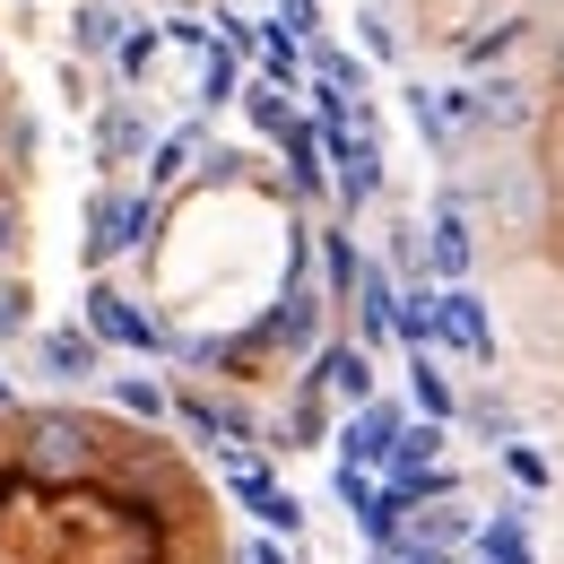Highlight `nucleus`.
<instances>
[{
    "mask_svg": "<svg viewBox=\"0 0 564 564\" xmlns=\"http://www.w3.org/2000/svg\"><path fill=\"white\" fill-rule=\"evenodd\" d=\"M217 105H235V53L226 44L200 53V113H217Z\"/></svg>",
    "mask_w": 564,
    "mask_h": 564,
    "instance_id": "20",
    "label": "nucleus"
},
{
    "mask_svg": "<svg viewBox=\"0 0 564 564\" xmlns=\"http://www.w3.org/2000/svg\"><path fill=\"white\" fill-rule=\"evenodd\" d=\"M409 122H417V140L434 156H452V131H443V105H434V87H409Z\"/></svg>",
    "mask_w": 564,
    "mask_h": 564,
    "instance_id": "23",
    "label": "nucleus"
},
{
    "mask_svg": "<svg viewBox=\"0 0 564 564\" xmlns=\"http://www.w3.org/2000/svg\"><path fill=\"white\" fill-rule=\"evenodd\" d=\"M140 148H148L140 105H105V113H96V165H105V174H113V165H131Z\"/></svg>",
    "mask_w": 564,
    "mask_h": 564,
    "instance_id": "12",
    "label": "nucleus"
},
{
    "mask_svg": "<svg viewBox=\"0 0 564 564\" xmlns=\"http://www.w3.org/2000/svg\"><path fill=\"white\" fill-rule=\"evenodd\" d=\"M35 365H44L53 382H96V373H105V348H96L87 322H78V330H44V339H35Z\"/></svg>",
    "mask_w": 564,
    "mask_h": 564,
    "instance_id": "9",
    "label": "nucleus"
},
{
    "mask_svg": "<svg viewBox=\"0 0 564 564\" xmlns=\"http://www.w3.org/2000/svg\"><path fill=\"white\" fill-rule=\"evenodd\" d=\"M261 530H270V539H295V530H304V503H295V495H270V503H261Z\"/></svg>",
    "mask_w": 564,
    "mask_h": 564,
    "instance_id": "31",
    "label": "nucleus"
},
{
    "mask_svg": "<svg viewBox=\"0 0 564 564\" xmlns=\"http://www.w3.org/2000/svg\"><path fill=\"white\" fill-rule=\"evenodd\" d=\"M469 261H478V235H469V209H460V192H443L434 217H425V270L443 286H469Z\"/></svg>",
    "mask_w": 564,
    "mask_h": 564,
    "instance_id": "5",
    "label": "nucleus"
},
{
    "mask_svg": "<svg viewBox=\"0 0 564 564\" xmlns=\"http://www.w3.org/2000/svg\"><path fill=\"white\" fill-rule=\"evenodd\" d=\"M434 339H443V348H460L469 365H495L487 295H478V286H434Z\"/></svg>",
    "mask_w": 564,
    "mask_h": 564,
    "instance_id": "4",
    "label": "nucleus"
},
{
    "mask_svg": "<svg viewBox=\"0 0 564 564\" xmlns=\"http://www.w3.org/2000/svg\"><path fill=\"white\" fill-rule=\"evenodd\" d=\"M243 113H252V131H270V140H286V131H295L286 87H270V78H252V87H243Z\"/></svg>",
    "mask_w": 564,
    "mask_h": 564,
    "instance_id": "19",
    "label": "nucleus"
},
{
    "mask_svg": "<svg viewBox=\"0 0 564 564\" xmlns=\"http://www.w3.org/2000/svg\"><path fill=\"white\" fill-rule=\"evenodd\" d=\"M434 105H443V131L460 140V131H487L478 122V87H434Z\"/></svg>",
    "mask_w": 564,
    "mask_h": 564,
    "instance_id": "25",
    "label": "nucleus"
},
{
    "mask_svg": "<svg viewBox=\"0 0 564 564\" xmlns=\"http://www.w3.org/2000/svg\"><path fill=\"white\" fill-rule=\"evenodd\" d=\"M356 35H365V53H373V62H400V35H391V18H382L373 0L356 9Z\"/></svg>",
    "mask_w": 564,
    "mask_h": 564,
    "instance_id": "27",
    "label": "nucleus"
},
{
    "mask_svg": "<svg viewBox=\"0 0 564 564\" xmlns=\"http://www.w3.org/2000/svg\"><path fill=\"white\" fill-rule=\"evenodd\" d=\"M391 313H400L391 270H365V279H356V348H382V339H391Z\"/></svg>",
    "mask_w": 564,
    "mask_h": 564,
    "instance_id": "11",
    "label": "nucleus"
},
{
    "mask_svg": "<svg viewBox=\"0 0 564 564\" xmlns=\"http://www.w3.org/2000/svg\"><path fill=\"white\" fill-rule=\"evenodd\" d=\"M87 339H96V348H131V356H156V348H165V330L148 322L122 286H105V279L87 286Z\"/></svg>",
    "mask_w": 564,
    "mask_h": 564,
    "instance_id": "2",
    "label": "nucleus"
},
{
    "mask_svg": "<svg viewBox=\"0 0 564 564\" xmlns=\"http://www.w3.org/2000/svg\"><path fill=\"white\" fill-rule=\"evenodd\" d=\"M0 148H9V156H26V165H35V148H44V131H35V122H18V113H9V122H0Z\"/></svg>",
    "mask_w": 564,
    "mask_h": 564,
    "instance_id": "34",
    "label": "nucleus"
},
{
    "mask_svg": "<svg viewBox=\"0 0 564 564\" xmlns=\"http://www.w3.org/2000/svg\"><path fill=\"white\" fill-rule=\"evenodd\" d=\"M18 235H26V226H18V200H9V192H0V261H9V252H18Z\"/></svg>",
    "mask_w": 564,
    "mask_h": 564,
    "instance_id": "36",
    "label": "nucleus"
},
{
    "mask_svg": "<svg viewBox=\"0 0 564 564\" xmlns=\"http://www.w3.org/2000/svg\"><path fill=\"white\" fill-rule=\"evenodd\" d=\"M478 122H487V131H521V122H530V87H521V78H487V87H478Z\"/></svg>",
    "mask_w": 564,
    "mask_h": 564,
    "instance_id": "15",
    "label": "nucleus"
},
{
    "mask_svg": "<svg viewBox=\"0 0 564 564\" xmlns=\"http://www.w3.org/2000/svg\"><path fill=\"white\" fill-rule=\"evenodd\" d=\"M26 434H35L26 469H53V478H78V469L96 460V425H87V417H62V409H44V417H26Z\"/></svg>",
    "mask_w": 564,
    "mask_h": 564,
    "instance_id": "6",
    "label": "nucleus"
},
{
    "mask_svg": "<svg viewBox=\"0 0 564 564\" xmlns=\"http://www.w3.org/2000/svg\"><path fill=\"white\" fill-rule=\"evenodd\" d=\"M148 217H156V209H148V192H122V183H96V192H87V279L140 243Z\"/></svg>",
    "mask_w": 564,
    "mask_h": 564,
    "instance_id": "1",
    "label": "nucleus"
},
{
    "mask_svg": "<svg viewBox=\"0 0 564 564\" xmlns=\"http://www.w3.org/2000/svg\"><path fill=\"white\" fill-rule=\"evenodd\" d=\"M70 9H78V0H70Z\"/></svg>",
    "mask_w": 564,
    "mask_h": 564,
    "instance_id": "41",
    "label": "nucleus"
},
{
    "mask_svg": "<svg viewBox=\"0 0 564 564\" xmlns=\"http://www.w3.org/2000/svg\"><path fill=\"white\" fill-rule=\"evenodd\" d=\"M391 339H409V348H434V286H409L400 295V313H391Z\"/></svg>",
    "mask_w": 564,
    "mask_h": 564,
    "instance_id": "17",
    "label": "nucleus"
},
{
    "mask_svg": "<svg viewBox=\"0 0 564 564\" xmlns=\"http://www.w3.org/2000/svg\"><path fill=\"white\" fill-rule=\"evenodd\" d=\"M521 35H530V18H503V26H487V35H478V44H460V62H469V70H487L495 53H512V44H521Z\"/></svg>",
    "mask_w": 564,
    "mask_h": 564,
    "instance_id": "24",
    "label": "nucleus"
},
{
    "mask_svg": "<svg viewBox=\"0 0 564 564\" xmlns=\"http://www.w3.org/2000/svg\"><path fill=\"white\" fill-rule=\"evenodd\" d=\"M400 434H409L400 400H365V409L339 425V469H391V460H400Z\"/></svg>",
    "mask_w": 564,
    "mask_h": 564,
    "instance_id": "3",
    "label": "nucleus"
},
{
    "mask_svg": "<svg viewBox=\"0 0 564 564\" xmlns=\"http://www.w3.org/2000/svg\"><path fill=\"white\" fill-rule=\"evenodd\" d=\"M165 9H183V18H192V0H165Z\"/></svg>",
    "mask_w": 564,
    "mask_h": 564,
    "instance_id": "40",
    "label": "nucleus"
},
{
    "mask_svg": "<svg viewBox=\"0 0 564 564\" xmlns=\"http://www.w3.org/2000/svg\"><path fill=\"white\" fill-rule=\"evenodd\" d=\"M26 330H35V286L0 279V339H26Z\"/></svg>",
    "mask_w": 564,
    "mask_h": 564,
    "instance_id": "21",
    "label": "nucleus"
},
{
    "mask_svg": "<svg viewBox=\"0 0 564 564\" xmlns=\"http://www.w3.org/2000/svg\"><path fill=\"white\" fill-rule=\"evenodd\" d=\"M391 469H443V425H409V434H400V460H391Z\"/></svg>",
    "mask_w": 564,
    "mask_h": 564,
    "instance_id": "22",
    "label": "nucleus"
},
{
    "mask_svg": "<svg viewBox=\"0 0 564 564\" xmlns=\"http://www.w3.org/2000/svg\"><path fill=\"white\" fill-rule=\"evenodd\" d=\"M409 391H417L425 425H452V409H460V400H452V382H443V365H434V356H417V365H409Z\"/></svg>",
    "mask_w": 564,
    "mask_h": 564,
    "instance_id": "18",
    "label": "nucleus"
},
{
    "mask_svg": "<svg viewBox=\"0 0 564 564\" xmlns=\"http://www.w3.org/2000/svg\"><path fill=\"white\" fill-rule=\"evenodd\" d=\"M382 564H460V556H434V547H409V539H400V547H391Z\"/></svg>",
    "mask_w": 564,
    "mask_h": 564,
    "instance_id": "37",
    "label": "nucleus"
},
{
    "mask_svg": "<svg viewBox=\"0 0 564 564\" xmlns=\"http://www.w3.org/2000/svg\"><path fill=\"white\" fill-rule=\"evenodd\" d=\"M391 270H400V279L425 270V226H391Z\"/></svg>",
    "mask_w": 564,
    "mask_h": 564,
    "instance_id": "30",
    "label": "nucleus"
},
{
    "mask_svg": "<svg viewBox=\"0 0 564 564\" xmlns=\"http://www.w3.org/2000/svg\"><path fill=\"white\" fill-rule=\"evenodd\" d=\"M304 391H339L348 409L373 400V356L356 348V339H330V348H313V373H304Z\"/></svg>",
    "mask_w": 564,
    "mask_h": 564,
    "instance_id": "7",
    "label": "nucleus"
},
{
    "mask_svg": "<svg viewBox=\"0 0 564 564\" xmlns=\"http://www.w3.org/2000/svg\"><path fill=\"white\" fill-rule=\"evenodd\" d=\"M279 148H286V174H295V192H322V183H330V174H322V131H313V122H295Z\"/></svg>",
    "mask_w": 564,
    "mask_h": 564,
    "instance_id": "16",
    "label": "nucleus"
},
{
    "mask_svg": "<svg viewBox=\"0 0 564 564\" xmlns=\"http://www.w3.org/2000/svg\"><path fill=\"white\" fill-rule=\"evenodd\" d=\"M261 339H270V348H313V339H322V286L304 279V261H295V279H286L279 313L261 322Z\"/></svg>",
    "mask_w": 564,
    "mask_h": 564,
    "instance_id": "8",
    "label": "nucleus"
},
{
    "mask_svg": "<svg viewBox=\"0 0 564 564\" xmlns=\"http://www.w3.org/2000/svg\"><path fill=\"white\" fill-rule=\"evenodd\" d=\"M469 564H539V556H530V521H521V512H495V521H478V547H469Z\"/></svg>",
    "mask_w": 564,
    "mask_h": 564,
    "instance_id": "13",
    "label": "nucleus"
},
{
    "mask_svg": "<svg viewBox=\"0 0 564 564\" xmlns=\"http://www.w3.org/2000/svg\"><path fill=\"white\" fill-rule=\"evenodd\" d=\"M113 62H122V78H148V62H156V26H131Z\"/></svg>",
    "mask_w": 564,
    "mask_h": 564,
    "instance_id": "32",
    "label": "nucleus"
},
{
    "mask_svg": "<svg viewBox=\"0 0 564 564\" xmlns=\"http://www.w3.org/2000/svg\"><path fill=\"white\" fill-rule=\"evenodd\" d=\"M503 478H512V487H530V495H547V460H539L530 443H503Z\"/></svg>",
    "mask_w": 564,
    "mask_h": 564,
    "instance_id": "28",
    "label": "nucleus"
},
{
    "mask_svg": "<svg viewBox=\"0 0 564 564\" xmlns=\"http://www.w3.org/2000/svg\"><path fill=\"white\" fill-rule=\"evenodd\" d=\"M122 35H131V18H122L113 0H78V9H70V53H78V62L122 53Z\"/></svg>",
    "mask_w": 564,
    "mask_h": 564,
    "instance_id": "10",
    "label": "nucleus"
},
{
    "mask_svg": "<svg viewBox=\"0 0 564 564\" xmlns=\"http://www.w3.org/2000/svg\"><path fill=\"white\" fill-rule=\"evenodd\" d=\"M9 400H18V391H9V373H0V409H9Z\"/></svg>",
    "mask_w": 564,
    "mask_h": 564,
    "instance_id": "39",
    "label": "nucleus"
},
{
    "mask_svg": "<svg viewBox=\"0 0 564 564\" xmlns=\"http://www.w3.org/2000/svg\"><path fill=\"white\" fill-rule=\"evenodd\" d=\"M165 35H174L183 53H209V26H192V18H165Z\"/></svg>",
    "mask_w": 564,
    "mask_h": 564,
    "instance_id": "35",
    "label": "nucleus"
},
{
    "mask_svg": "<svg viewBox=\"0 0 564 564\" xmlns=\"http://www.w3.org/2000/svg\"><path fill=\"white\" fill-rule=\"evenodd\" d=\"M373 495H382V487H373V478H365V469H339V503H348L356 521H365V512H373Z\"/></svg>",
    "mask_w": 564,
    "mask_h": 564,
    "instance_id": "33",
    "label": "nucleus"
},
{
    "mask_svg": "<svg viewBox=\"0 0 564 564\" xmlns=\"http://www.w3.org/2000/svg\"><path fill=\"white\" fill-rule=\"evenodd\" d=\"M322 279H330V304H356L365 261H356V235H348V226H322Z\"/></svg>",
    "mask_w": 564,
    "mask_h": 564,
    "instance_id": "14",
    "label": "nucleus"
},
{
    "mask_svg": "<svg viewBox=\"0 0 564 564\" xmlns=\"http://www.w3.org/2000/svg\"><path fill=\"white\" fill-rule=\"evenodd\" d=\"M113 400H122L131 417H165V409H174V400H165V391H156L148 373H122V382H113Z\"/></svg>",
    "mask_w": 564,
    "mask_h": 564,
    "instance_id": "26",
    "label": "nucleus"
},
{
    "mask_svg": "<svg viewBox=\"0 0 564 564\" xmlns=\"http://www.w3.org/2000/svg\"><path fill=\"white\" fill-rule=\"evenodd\" d=\"M192 148H200V131H174V140H156V148H148V174H156V183H174Z\"/></svg>",
    "mask_w": 564,
    "mask_h": 564,
    "instance_id": "29",
    "label": "nucleus"
},
{
    "mask_svg": "<svg viewBox=\"0 0 564 564\" xmlns=\"http://www.w3.org/2000/svg\"><path fill=\"white\" fill-rule=\"evenodd\" d=\"M243 564H286V547H279V539H252V556H243Z\"/></svg>",
    "mask_w": 564,
    "mask_h": 564,
    "instance_id": "38",
    "label": "nucleus"
}]
</instances>
